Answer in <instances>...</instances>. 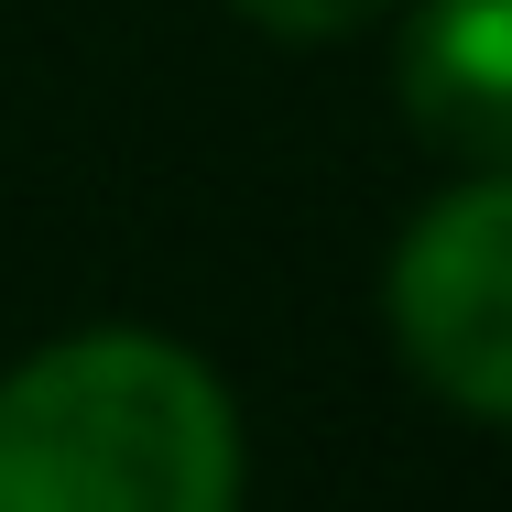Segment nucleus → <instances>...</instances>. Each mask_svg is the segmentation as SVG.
<instances>
[{"instance_id":"f257e3e1","label":"nucleus","mask_w":512,"mask_h":512,"mask_svg":"<svg viewBox=\"0 0 512 512\" xmlns=\"http://www.w3.org/2000/svg\"><path fill=\"white\" fill-rule=\"evenodd\" d=\"M0 512H240L229 382L164 327L44 338L0 382Z\"/></svg>"},{"instance_id":"f03ea898","label":"nucleus","mask_w":512,"mask_h":512,"mask_svg":"<svg viewBox=\"0 0 512 512\" xmlns=\"http://www.w3.org/2000/svg\"><path fill=\"white\" fill-rule=\"evenodd\" d=\"M393 349L404 371L469 425H502L512 414V175L502 164H469L458 186L404 218L393 240Z\"/></svg>"},{"instance_id":"7ed1b4c3","label":"nucleus","mask_w":512,"mask_h":512,"mask_svg":"<svg viewBox=\"0 0 512 512\" xmlns=\"http://www.w3.org/2000/svg\"><path fill=\"white\" fill-rule=\"evenodd\" d=\"M404 109L458 164H502L512 153V0H414Z\"/></svg>"},{"instance_id":"20e7f679","label":"nucleus","mask_w":512,"mask_h":512,"mask_svg":"<svg viewBox=\"0 0 512 512\" xmlns=\"http://www.w3.org/2000/svg\"><path fill=\"white\" fill-rule=\"evenodd\" d=\"M229 11L273 44H338V33H371L393 0H229Z\"/></svg>"}]
</instances>
